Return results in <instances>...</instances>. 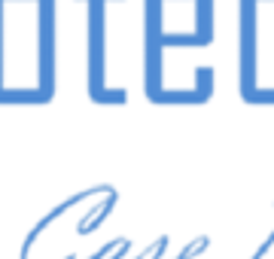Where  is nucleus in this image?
I'll return each instance as SVG.
<instances>
[{"label":"nucleus","mask_w":274,"mask_h":259,"mask_svg":"<svg viewBox=\"0 0 274 259\" xmlns=\"http://www.w3.org/2000/svg\"><path fill=\"white\" fill-rule=\"evenodd\" d=\"M55 92V0H0V101L40 104Z\"/></svg>","instance_id":"nucleus-1"},{"label":"nucleus","mask_w":274,"mask_h":259,"mask_svg":"<svg viewBox=\"0 0 274 259\" xmlns=\"http://www.w3.org/2000/svg\"><path fill=\"white\" fill-rule=\"evenodd\" d=\"M146 92L168 104L177 55L207 49L213 43V0H146Z\"/></svg>","instance_id":"nucleus-2"},{"label":"nucleus","mask_w":274,"mask_h":259,"mask_svg":"<svg viewBox=\"0 0 274 259\" xmlns=\"http://www.w3.org/2000/svg\"><path fill=\"white\" fill-rule=\"evenodd\" d=\"M241 28L271 40L268 46L241 49V82H247L265 64V71L259 82L253 85V92L247 95V101L274 104V0H241Z\"/></svg>","instance_id":"nucleus-3"}]
</instances>
